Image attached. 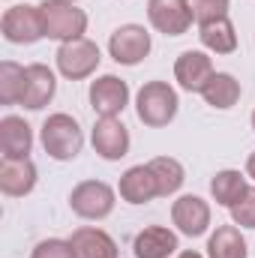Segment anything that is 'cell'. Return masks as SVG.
I'll return each mask as SVG.
<instances>
[{"mask_svg": "<svg viewBox=\"0 0 255 258\" xmlns=\"http://www.w3.org/2000/svg\"><path fill=\"white\" fill-rule=\"evenodd\" d=\"M177 108H180V99L168 81H144L141 90L135 93V114L150 129L168 126L177 117Z\"/></svg>", "mask_w": 255, "mask_h": 258, "instance_id": "1", "label": "cell"}, {"mask_svg": "<svg viewBox=\"0 0 255 258\" xmlns=\"http://www.w3.org/2000/svg\"><path fill=\"white\" fill-rule=\"evenodd\" d=\"M39 141L45 147V153L57 162H69L81 153L84 147V132L78 126V120L72 114H48L45 123H42V132H39Z\"/></svg>", "mask_w": 255, "mask_h": 258, "instance_id": "2", "label": "cell"}, {"mask_svg": "<svg viewBox=\"0 0 255 258\" xmlns=\"http://www.w3.org/2000/svg\"><path fill=\"white\" fill-rule=\"evenodd\" d=\"M39 15H42V30H45L48 39L69 42V39H81L87 33V12L78 9L75 3L42 0L39 3Z\"/></svg>", "mask_w": 255, "mask_h": 258, "instance_id": "3", "label": "cell"}, {"mask_svg": "<svg viewBox=\"0 0 255 258\" xmlns=\"http://www.w3.org/2000/svg\"><path fill=\"white\" fill-rule=\"evenodd\" d=\"M57 72L69 78V81H84L90 78L96 69H99V60H102V51L93 39L81 36V39H69V42H60L57 54Z\"/></svg>", "mask_w": 255, "mask_h": 258, "instance_id": "4", "label": "cell"}, {"mask_svg": "<svg viewBox=\"0 0 255 258\" xmlns=\"http://www.w3.org/2000/svg\"><path fill=\"white\" fill-rule=\"evenodd\" d=\"M114 204H117V192H114L105 180H81V183L69 192V207H72V213L81 216V219L99 222V219L111 216Z\"/></svg>", "mask_w": 255, "mask_h": 258, "instance_id": "5", "label": "cell"}, {"mask_svg": "<svg viewBox=\"0 0 255 258\" xmlns=\"http://www.w3.org/2000/svg\"><path fill=\"white\" fill-rule=\"evenodd\" d=\"M0 33L12 45H33V42H39L45 36L39 6H30V3L9 6L3 12V18H0Z\"/></svg>", "mask_w": 255, "mask_h": 258, "instance_id": "6", "label": "cell"}, {"mask_svg": "<svg viewBox=\"0 0 255 258\" xmlns=\"http://www.w3.org/2000/svg\"><path fill=\"white\" fill-rule=\"evenodd\" d=\"M150 48H153V39L141 24H120L108 39V54L120 66L141 63L150 54Z\"/></svg>", "mask_w": 255, "mask_h": 258, "instance_id": "7", "label": "cell"}, {"mask_svg": "<svg viewBox=\"0 0 255 258\" xmlns=\"http://www.w3.org/2000/svg\"><path fill=\"white\" fill-rule=\"evenodd\" d=\"M90 108L99 117H117L129 105V84L117 75H99L90 81Z\"/></svg>", "mask_w": 255, "mask_h": 258, "instance_id": "8", "label": "cell"}, {"mask_svg": "<svg viewBox=\"0 0 255 258\" xmlns=\"http://www.w3.org/2000/svg\"><path fill=\"white\" fill-rule=\"evenodd\" d=\"M147 18L165 36H183L195 21L186 0H147Z\"/></svg>", "mask_w": 255, "mask_h": 258, "instance_id": "9", "label": "cell"}, {"mask_svg": "<svg viewBox=\"0 0 255 258\" xmlns=\"http://www.w3.org/2000/svg\"><path fill=\"white\" fill-rule=\"evenodd\" d=\"M90 144L105 162H117L129 153L132 138H129V129L117 117H99L90 132Z\"/></svg>", "mask_w": 255, "mask_h": 258, "instance_id": "10", "label": "cell"}, {"mask_svg": "<svg viewBox=\"0 0 255 258\" xmlns=\"http://www.w3.org/2000/svg\"><path fill=\"white\" fill-rule=\"evenodd\" d=\"M171 222L177 225L180 234L201 237L210 228V204L201 195H180L171 204Z\"/></svg>", "mask_w": 255, "mask_h": 258, "instance_id": "11", "label": "cell"}, {"mask_svg": "<svg viewBox=\"0 0 255 258\" xmlns=\"http://www.w3.org/2000/svg\"><path fill=\"white\" fill-rule=\"evenodd\" d=\"M36 165L33 159H0V189L9 198H24L36 189Z\"/></svg>", "mask_w": 255, "mask_h": 258, "instance_id": "12", "label": "cell"}, {"mask_svg": "<svg viewBox=\"0 0 255 258\" xmlns=\"http://www.w3.org/2000/svg\"><path fill=\"white\" fill-rule=\"evenodd\" d=\"M210 75H213V60L204 51H192L189 48L174 60V81L186 93H201L204 84L210 81Z\"/></svg>", "mask_w": 255, "mask_h": 258, "instance_id": "13", "label": "cell"}, {"mask_svg": "<svg viewBox=\"0 0 255 258\" xmlns=\"http://www.w3.org/2000/svg\"><path fill=\"white\" fill-rule=\"evenodd\" d=\"M33 150V129L24 117L6 114L0 120V156L3 159H27Z\"/></svg>", "mask_w": 255, "mask_h": 258, "instance_id": "14", "label": "cell"}, {"mask_svg": "<svg viewBox=\"0 0 255 258\" xmlns=\"http://www.w3.org/2000/svg\"><path fill=\"white\" fill-rule=\"evenodd\" d=\"M57 93V78L45 63H30L27 66V84H24V96L21 105L27 111H42Z\"/></svg>", "mask_w": 255, "mask_h": 258, "instance_id": "15", "label": "cell"}, {"mask_svg": "<svg viewBox=\"0 0 255 258\" xmlns=\"http://www.w3.org/2000/svg\"><path fill=\"white\" fill-rule=\"evenodd\" d=\"M177 249H180L177 234L171 228H165V225H147L132 240L135 258H171L177 255Z\"/></svg>", "mask_w": 255, "mask_h": 258, "instance_id": "16", "label": "cell"}, {"mask_svg": "<svg viewBox=\"0 0 255 258\" xmlns=\"http://www.w3.org/2000/svg\"><path fill=\"white\" fill-rule=\"evenodd\" d=\"M117 192L126 204H147V201L159 198V183H156L150 165H132L120 174Z\"/></svg>", "mask_w": 255, "mask_h": 258, "instance_id": "17", "label": "cell"}, {"mask_svg": "<svg viewBox=\"0 0 255 258\" xmlns=\"http://www.w3.org/2000/svg\"><path fill=\"white\" fill-rule=\"evenodd\" d=\"M75 258H117V243L108 231L96 228V225H81L72 231L69 237Z\"/></svg>", "mask_w": 255, "mask_h": 258, "instance_id": "18", "label": "cell"}, {"mask_svg": "<svg viewBox=\"0 0 255 258\" xmlns=\"http://www.w3.org/2000/svg\"><path fill=\"white\" fill-rule=\"evenodd\" d=\"M201 99H204L210 108H216V111H228V108H234L237 99H240V81H237L231 72H213L210 81H207L204 90H201Z\"/></svg>", "mask_w": 255, "mask_h": 258, "instance_id": "19", "label": "cell"}, {"mask_svg": "<svg viewBox=\"0 0 255 258\" xmlns=\"http://www.w3.org/2000/svg\"><path fill=\"white\" fill-rule=\"evenodd\" d=\"M198 39L210 54H234L237 51V30L228 18L198 24Z\"/></svg>", "mask_w": 255, "mask_h": 258, "instance_id": "20", "label": "cell"}, {"mask_svg": "<svg viewBox=\"0 0 255 258\" xmlns=\"http://www.w3.org/2000/svg\"><path fill=\"white\" fill-rule=\"evenodd\" d=\"M249 246L237 225H219L207 237V258H246Z\"/></svg>", "mask_w": 255, "mask_h": 258, "instance_id": "21", "label": "cell"}, {"mask_svg": "<svg viewBox=\"0 0 255 258\" xmlns=\"http://www.w3.org/2000/svg\"><path fill=\"white\" fill-rule=\"evenodd\" d=\"M246 177L237 171V168H222V171H216L213 174V180H210V195H213V201L219 204V207H234L243 195H246Z\"/></svg>", "mask_w": 255, "mask_h": 258, "instance_id": "22", "label": "cell"}, {"mask_svg": "<svg viewBox=\"0 0 255 258\" xmlns=\"http://www.w3.org/2000/svg\"><path fill=\"white\" fill-rule=\"evenodd\" d=\"M147 165H150V171H153V177L159 183V198H168V195L180 192V186L186 180V171H183L180 159H174V156H156Z\"/></svg>", "mask_w": 255, "mask_h": 258, "instance_id": "23", "label": "cell"}, {"mask_svg": "<svg viewBox=\"0 0 255 258\" xmlns=\"http://www.w3.org/2000/svg\"><path fill=\"white\" fill-rule=\"evenodd\" d=\"M27 84V66H18L15 60L0 63V102L3 105H21Z\"/></svg>", "mask_w": 255, "mask_h": 258, "instance_id": "24", "label": "cell"}, {"mask_svg": "<svg viewBox=\"0 0 255 258\" xmlns=\"http://www.w3.org/2000/svg\"><path fill=\"white\" fill-rule=\"evenodd\" d=\"M192 9V18L198 24H207V21H216V18H228V6L231 0H186Z\"/></svg>", "mask_w": 255, "mask_h": 258, "instance_id": "25", "label": "cell"}, {"mask_svg": "<svg viewBox=\"0 0 255 258\" xmlns=\"http://www.w3.org/2000/svg\"><path fill=\"white\" fill-rule=\"evenodd\" d=\"M30 258H75V249L69 240H60V237H48V240H39L33 246Z\"/></svg>", "mask_w": 255, "mask_h": 258, "instance_id": "26", "label": "cell"}, {"mask_svg": "<svg viewBox=\"0 0 255 258\" xmlns=\"http://www.w3.org/2000/svg\"><path fill=\"white\" fill-rule=\"evenodd\" d=\"M231 219L240 228H255V186H249L246 195L231 207Z\"/></svg>", "mask_w": 255, "mask_h": 258, "instance_id": "27", "label": "cell"}, {"mask_svg": "<svg viewBox=\"0 0 255 258\" xmlns=\"http://www.w3.org/2000/svg\"><path fill=\"white\" fill-rule=\"evenodd\" d=\"M246 177H252L255 180V150L246 156Z\"/></svg>", "mask_w": 255, "mask_h": 258, "instance_id": "28", "label": "cell"}, {"mask_svg": "<svg viewBox=\"0 0 255 258\" xmlns=\"http://www.w3.org/2000/svg\"><path fill=\"white\" fill-rule=\"evenodd\" d=\"M174 258H204L201 252H195V249H183V252H177Z\"/></svg>", "mask_w": 255, "mask_h": 258, "instance_id": "29", "label": "cell"}, {"mask_svg": "<svg viewBox=\"0 0 255 258\" xmlns=\"http://www.w3.org/2000/svg\"><path fill=\"white\" fill-rule=\"evenodd\" d=\"M252 129H255V111H252Z\"/></svg>", "mask_w": 255, "mask_h": 258, "instance_id": "30", "label": "cell"}, {"mask_svg": "<svg viewBox=\"0 0 255 258\" xmlns=\"http://www.w3.org/2000/svg\"><path fill=\"white\" fill-rule=\"evenodd\" d=\"M63 3H78V0H63Z\"/></svg>", "mask_w": 255, "mask_h": 258, "instance_id": "31", "label": "cell"}]
</instances>
